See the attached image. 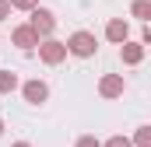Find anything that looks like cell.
<instances>
[{"instance_id":"obj_15","label":"cell","mask_w":151,"mask_h":147,"mask_svg":"<svg viewBox=\"0 0 151 147\" xmlns=\"http://www.w3.org/2000/svg\"><path fill=\"white\" fill-rule=\"evenodd\" d=\"M11 18V0H0V21Z\"/></svg>"},{"instance_id":"obj_16","label":"cell","mask_w":151,"mask_h":147,"mask_svg":"<svg viewBox=\"0 0 151 147\" xmlns=\"http://www.w3.org/2000/svg\"><path fill=\"white\" fill-rule=\"evenodd\" d=\"M11 147H32V144H25V140H18V144H11Z\"/></svg>"},{"instance_id":"obj_6","label":"cell","mask_w":151,"mask_h":147,"mask_svg":"<svg viewBox=\"0 0 151 147\" xmlns=\"http://www.w3.org/2000/svg\"><path fill=\"white\" fill-rule=\"evenodd\" d=\"M21 95H25V102H28V105H42V102L49 98V88H46V81H25Z\"/></svg>"},{"instance_id":"obj_3","label":"cell","mask_w":151,"mask_h":147,"mask_svg":"<svg viewBox=\"0 0 151 147\" xmlns=\"http://www.w3.org/2000/svg\"><path fill=\"white\" fill-rule=\"evenodd\" d=\"M28 14H32V18H28V25L35 28V35H39V39H46L53 28H56V14H53L49 7H32Z\"/></svg>"},{"instance_id":"obj_4","label":"cell","mask_w":151,"mask_h":147,"mask_svg":"<svg viewBox=\"0 0 151 147\" xmlns=\"http://www.w3.org/2000/svg\"><path fill=\"white\" fill-rule=\"evenodd\" d=\"M123 91H127L123 74H106V77L99 81V95H102V98H119Z\"/></svg>"},{"instance_id":"obj_12","label":"cell","mask_w":151,"mask_h":147,"mask_svg":"<svg viewBox=\"0 0 151 147\" xmlns=\"http://www.w3.org/2000/svg\"><path fill=\"white\" fill-rule=\"evenodd\" d=\"M39 7V0H11V11H32Z\"/></svg>"},{"instance_id":"obj_2","label":"cell","mask_w":151,"mask_h":147,"mask_svg":"<svg viewBox=\"0 0 151 147\" xmlns=\"http://www.w3.org/2000/svg\"><path fill=\"white\" fill-rule=\"evenodd\" d=\"M39 60H42V63H49V67H56V63H63V60H67V46H63V42H56V39H39Z\"/></svg>"},{"instance_id":"obj_11","label":"cell","mask_w":151,"mask_h":147,"mask_svg":"<svg viewBox=\"0 0 151 147\" xmlns=\"http://www.w3.org/2000/svg\"><path fill=\"white\" fill-rule=\"evenodd\" d=\"M130 144L137 147H151V126H137V133H134V140Z\"/></svg>"},{"instance_id":"obj_9","label":"cell","mask_w":151,"mask_h":147,"mask_svg":"<svg viewBox=\"0 0 151 147\" xmlns=\"http://www.w3.org/2000/svg\"><path fill=\"white\" fill-rule=\"evenodd\" d=\"M18 88V74L14 70H0V95H11Z\"/></svg>"},{"instance_id":"obj_7","label":"cell","mask_w":151,"mask_h":147,"mask_svg":"<svg viewBox=\"0 0 151 147\" xmlns=\"http://www.w3.org/2000/svg\"><path fill=\"white\" fill-rule=\"evenodd\" d=\"M119 60H123L127 67H137V63L144 60V46H141V42H130V39L119 42Z\"/></svg>"},{"instance_id":"obj_13","label":"cell","mask_w":151,"mask_h":147,"mask_svg":"<svg viewBox=\"0 0 151 147\" xmlns=\"http://www.w3.org/2000/svg\"><path fill=\"white\" fill-rule=\"evenodd\" d=\"M102 147H134V144H130L127 137H119V133H116V137H109V140H106Z\"/></svg>"},{"instance_id":"obj_10","label":"cell","mask_w":151,"mask_h":147,"mask_svg":"<svg viewBox=\"0 0 151 147\" xmlns=\"http://www.w3.org/2000/svg\"><path fill=\"white\" fill-rule=\"evenodd\" d=\"M130 14L141 18V21H148V18H151V4H148V0H134V4H130Z\"/></svg>"},{"instance_id":"obj_8","label":"cell","mask_w":151,"mask_h":147,"mask_svg":"<svg viewBox=\"0 0 151 147\" xmlns=\"http://www.w3.org/2000/svg\"><path fill=\"white\" fill-rule=\"evenodd\" d=\"M106 39L116 42V46H119V42H127V39H130V25H127L123 18H113V21L106 25Z\"/></svg>"},{"instance_id":"obj_17","label":"cell","mask_w":151,"mask_h":147,"mask_svg":"<svg viewBox=\"0 0 151 147\" xmlns=\"http://www.w3.org/2000/svg\"><path fill=\"white\" fill-rule=\"evenodd\" d=\"M0 133H4V119H0Z\"/></svg>"},{"instance_id":"obj_5","label":"cell","mask_w":151,"mask_h":147,"mask_svg":"<svg viewBox=\"0 0 151 147\" xmlns=\"http://www.w3.org/2000/svg\"><path fill=\"white\" fill-rule=\"evenodd\" d=\"M11 42L18 46V49H25V53H32L39 46V35H35V28L32 25H18L14 32H11Z\"/></svg>"},{"instance_id":"obj_1","label":"cell","mask_w":151,"mask_h":147,"mask_svg":"<svg viewBox=\"0 0 151 147\" xmlns=\"http://www.w3.org/2000/svg\"><path fill=\"white\" fill-rule=\"evenodd\" d=\"M63 46H67L70 56H81V60H91V56L99 53V39L91 35V32H74Z\"/></svg>"},{"instance_id":"obj_14","label":"cell","mask_w":151,"mask_h":147,"mask_svg":"<svg viewBox=\"0 0 151 147\" xmlns=\"http://www.w3.org/2000/svg\"><path fill=\"white\" fill-rule=\"evenodd\" d=\"M74 147H102V144H99V140H95V137H91V133H88V137H81V140H77Z\"/></svg>"}]
</instances>
